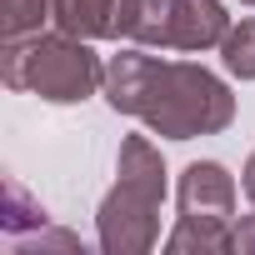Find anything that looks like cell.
Segmentation results:
<instances>
[{
  "instance_id": "obj_1",
  "label": "cell",
  "mask_w": 255,
  "mask_h": 255,
  "mask_svg": "<svg viewBox=\"0 0 255 255\" xmlns=\"http://www.w3.org/2000/svg\"><path fill=\"white\" fill-rule=\"evenodd\" d=\"M105 100L165 140L220 135L235 120V95L220 75H210L205 65L160 60L145 50H120L105 60Z\"/></svg>"
},
{
  "instance_id": "obj_2",
  "label": "cell",
  "mask_w": 255,
  "mask_h": 255,
  "mask_svg": "<svg viewBox=\"0 0 255 255\" xmlns=\"http://www.w3.org/2000/svg\"><path fill=\"white\" fill-rule=\"evenodd\" d=\"M160 200H165V160L145 135H125L115 155V185L100 200L95 235L105 255H145L160 240Z\"/></svg>"
},
{
  "instance_id": "obj_3",
  "label": "cell",
  "mask_w": 255,
  "mask_h": 255,
  "mask_svg": "<svg viewBox=\"0 0 255 255\" xmlns=\"http://www.w3.org/2000/svg\"><path fill=\"white\" fill-rule=\"evenodd\" d=\"M0 75L10 90H30L50 105H80L105 85V65L90 50V40L70 30H35L20 40H5L0 55Z\"/></svg>"
},
{
  "instance_id": "obj_4",
  "label": "cell",
  "mask_w": 255,
  "mask_h": 255,
  "mask_svg": "<svg viewBox=\"0 0 255 255\" xmlns=\"http://www.w3.org/2000/svg\"><path fill=\"white\" fill-rule=\"evenodd\" d=\"M170 255H225L235 250V175L220 160L180 170V220L165 235Z\"/></svg>"
},
{
  "instance_id": "obj_5",
  "label": "cell",
  "mask_w": 255,
  "mask_h": 255,
  "mask_svg": "<svg viewBox=\"0 0 255 255\" xmlns=\"http://www.w3.org/2000/svg\"><path fill=\"white\" fill-rule=\"evenodd\" d=\"M120 35L160 50H210L230 35L220 0H120Z\"/></svg>"
},
{
  "instance_id": "obj_6",
  "label": "cell",
  "mask_w": 255,
  "mask_h": 255,
  "mask_svg": "<svg viewBox=\"0 0 255 255\" xmlns=\"http://www.w3.org/2000/svg\"><path fill=\"white\" fill-rule=\"evenodd\" d=\"M50 20L80 40L120 35V0H50Z\"/></svg>"
},
{
  "instance_id": "obj_7",
  "label": "cell",
  "mask_w": 255,
  "mask_h": 255,
  "mask_svg": "<svg viewBox=\"0 0 255 255\" xmlns=\"http://www.w3.org/2000/svg\"><path fill=\"white\" fill-rule=\"evenodd\" d=\"M220 60L235 80H255V20L230 25V35L220 40Z\"/></svg>"
},
{
  "instance_id": "obj_8",
  "label": "cell",
  "mask_w": 255,
  "mask_h": 255,
  "mask_svg": "<svg viewBox=\"0 0 255 255\" xmlns=\"http://www.w3.org/2000/svg\"><path fill=\"white\" fill-rule=\"evenodd\" d=\"M45 15H50V0H5V40L35 35Z\"/></svg>"
},
{
  "instance_id": "obj_9",
  "label": "cell",
  "mask_w": 255,
  "mask_h": 255,
  "mask_svg": "<svg viewBox=\"0 0 255 255\" xmlns=\"http://www.w3.org/2000/svg\"><path fill=\"white\" fill-rule=\"evenodd\" d=\"M15 250L20 255H30V250H85L80 245V235H70V230H35V235H15Z\"/></svg>"
},
{
  "instance_id": "obj_10",
  "label": "cell",
  "mask_w": 255,
  "mask_h": 255,
  "mask_svg": "<svg viewBox=\"0 0 255 255\" xmlns=\"http://www.w3.org/2000/svg\"><path fill=\"white\" fill-rule=\"evenodd\" d=\"M5 195H10V215H5V230H10V235H20L25 220H30V225H45V210H35L15 180H5Z\"/></svg>"
},
{
  "instance_id": "obj_11",
  "label": "cell",
  "mask_w": 255,
  "mask_h": 255,
  "mask_svg": "<svg viewBox=\"0 0 255 255\" xmlns=\"http://www.w3.org/2000/svg\"><path fill=\"white\" fill-rule=\"evenodd\" d=\"M235 250L240 255H255V215H240L235 220Z\"/></svg>"
},
{
  "instance_id": "obj_12",
  "label": "cell",
  "mask_w": 255,
  "mask_h": 255,
  "mask_svg": "<svg viewBox=\"0 0 255 255\" xmlns=\"http://www.w3.org/2000/svg\"><path fill=\"white\" fill-rule=\"evenodd\" d=\"M240 185H245V195H250V205H255V155L245 160V170H240Z\"/></svg>"
},
{
  "instance_id": "obj_13",
  "label": "cell",
  "mask_w": 255,
  "mask_h": 255,
  "mask_svg": "<svg viewBox=\"0 0 255 255\" xmlns=\"http://www.w3.org/2000/svg\"><path fill=\"white\" fill-rule=\"evenodd\" d=\"M245 5H255V0H245Z\"/></svg>"
}]
</instances>
